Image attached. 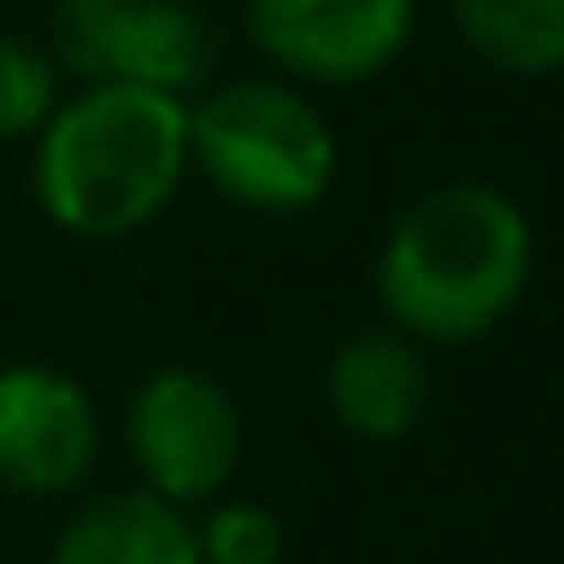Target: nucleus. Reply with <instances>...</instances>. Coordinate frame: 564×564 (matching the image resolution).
Instances as JSON below:
<instances>
[{
    "label": "nucleus",
    "instance_id": "12",
    "mask_svg": "<svg viewBox=\"0 0 564 564\" xmlns=\"http://www.w3.org/2000/svg\"><path fill=\"white\" fill-rule=\"evenodd\" d=\"M200 564H280L285 528L268 503H219L207 522H195Z\"/></svg>",
    "mask_w": 564,
    "mask_h": 564
},
{
    "label": "nucleus",
    "instance_id": "11",
    "mask_svg": "<svg viewBox=\"0 0 564 564\" xmlns=\"http://www.w3.org/2000/svg\"><path fill=\"white\" fill-rule=\"evenodd\" d=\"M55 79H62V67L50 62V50L25 37H0V147L37 134L50 122Z\"/></svg>",
    "mask_w": 564,
    "mask_h": 564
},
{
    "label": "nucleus",
    "instance_id": "6",
    "mask_svg": "<svg viewBox=\"0 0 564 564\" xmlns=\"http://www.w3.org/2000/svg\"><path fill=\"white\" fill-rule=\"evenodd\" d=\"M243 19L273 67L316 86H358L413 37V0H243Z\"/></svg>",
    "mask_w": 564,
    "mask_h": 564
},
{
    "label": "nucleus",
    "instance_id": "7",
    "mask_svg": "<svg viewBox=\"0 0 564 564\" xmlns=\"http://www.w3.org/2000/svg\"><path fill=\"white\" fill-rule=\"evenodd\" d=\"M98 462V406L67 370H0V486L25 498L74 491Z\"/></svg>",
    "mask_w": 564,
    "mask_h": 564
},
{
    "label": "nucleus",
    "instance_id": "10",
    "mask_svg": "<svg viewBox=\"0 0 564 564\" xmlns=\"http://www.w3.org/2000/svg\"><path fill=\"white\" fill-rule=\"evenodd\" d=\"M467 50L498 74H558L564 67V0H455Z\"/></svg>",
    "mask_w": 564,
    "mask_h": 564
},
{
    "label": "nucleus",
    "instance_id": "4",
    "mask_svg": "<svg viewBox=\"0 0 564 564\" xmlns=\"http://www.w3.org/2000/svg\"><path fill=\"white\" fill-rule=\"evenodd\" d=\"M50 62L86 86L183 98L207 79V25L188 0H55Z\"/></svg>",
    "mask_w": 564,
    "mask_h": 564
},
{
    "label": "nucleus",
    "instance_id": "2",
    "mask_svg": "<svg viewBox=\"0 0 564 564\" xmlns=\"http://www.w3.org/2000/svg\"><path fill=\"white\" fill-rule=\"evenodd\" d=\"M188 171V104L147 86H86L37 128V200L74 237H128Z\"/></svg>",
    "mask_w": 564,
    "mask_h": 564
},
{
    "label": "nucleus",
    "instance_id": "3",
    "mask_svg": "<svg viewBox=\"0 0 564 564\" xmlns=\"http://www.w3.org/2000/svg\"><path fill=\"white\" fill-rule=\"evenodd\" d=\"M188 164L249 213H310L334 188V134L292 86L237 79L188 110Z\"/></svg>",
    "mask_w": 564,
    "mask_h": 564
},
{
    "label": "nucleus",
    "instance_id": "1",
    "mask_svg": "<svg viewBox=\"0 0 564 564\" xmlns=\"http://www.w3.org/2000/svg\"><path fill=\"white\" fill-rule=\"evenodd\" d=\"M528 273L534 231L522 207L486 183H449L394 219L377 261V292L401 334L462 346L510 316Z\"/></svg>",
    "mask_w": 564,
    "mask_h": 564
},
{
    "label": "nucleus",
    "instance_id": "5",
    "mask_svg": "<svg viewBox=\"0 0 564 564\" xmlns=\"http://www.w3.org/2000/svg\"><path fill=\"white\" fill-rule=\"evenodd\" d=\"M128 455L147 491L171 503H207L243 462V419L219 377L207 370H152L128 406Z\"/></svg>",
    "mask_w": 564,
    "mask_h": 564
},
{
    "label": "nucleus",
    "instance_id": "8",
    "mask_svg": "<svg viewBox=\"0 0 564 564\" xmlns=\"http://www.w3.org/2000/svg\"><path fill=\"white\" fill-rule=\"evenodd\" d=\"M425 358L401 340V334H358L334 352L328 365V406L352 437L394 443L419 425L425 413Z\"/></svg>",
    "mask_w": 564,
    "mask_h": 564
},
{
    "label": "nucleus",
    "instance_id": "9",
    "mask_svg": "<svg viewBox=\"0 0 564 564\" xmlns=\"http://www.w3.org/2000/svg\"><path fill=\"white\" fill-rule=\"evenodd\" d=\"M50 564H200V540L183 503L159 491H110L62 528Z\"/></svg>",
    "mask_w": 564,
    "mask_h": 564
}]
</instances>
